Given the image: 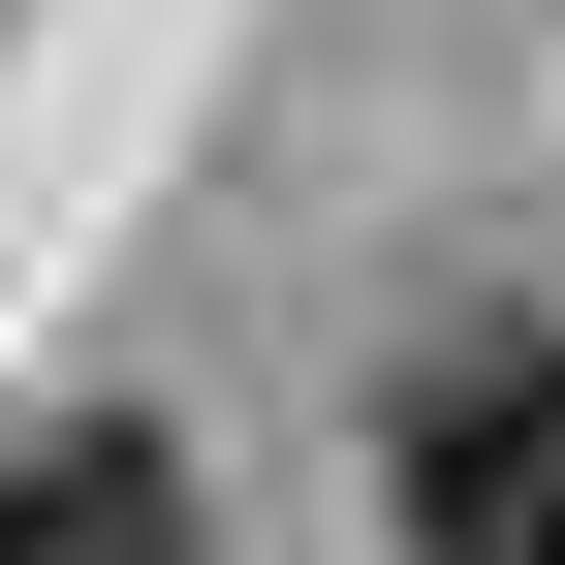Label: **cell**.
<instances>
[{
  "label": "cell",
  "instance_id": "1",
  "mask_svg": "<svg viewBox=\"0 0 565 565\" xmlns=\"http://www.w3.org/2000/svg\"><path fill=\"white\" fill-rule=\"evenodd\" d=\"M377 503L408 565H565V315H440L377 377Z\"/></svg>",
  "mask_w": 565,
  "mask_h": 565
},
{
  "label": "cell",
  "instance_id": "2",
  "mask_svg": "<svg viewBox=\"0 0 565 565\" xmlns=\"http://www.w3.org/2000/svg\"><path fill=\"white\" fill-rule=\"evenodd\" d=\"M0 565H189V503H158V440H0Z\"/></svg>",
  "mask_w": 565,
  "mask_h": 565
}]
</instances>
